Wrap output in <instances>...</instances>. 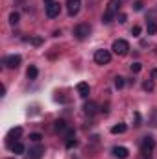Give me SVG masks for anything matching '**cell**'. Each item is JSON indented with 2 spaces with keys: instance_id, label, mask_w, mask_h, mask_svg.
Segmentation results:
<instances>
[{
  "instance_id": "44dd1931",
  "label": "cell",
  "mask_w": 157,
  "mask_h": 159,
  "mask_svg": "<svg viewBox=\"0 0 157 159\" xmlns=\"http://www.w3.org/2000/svg\"><path fill=\"white\" fill-rule=\"evenodd\" d=\"M124 85H126L124 78H122V76H115V87H117V89H122Z\"/></svg>"
},
{
  "instance_id": "e0dca14e",
  "label": "cell",
  "mask_w": 157,
  "mask_h": 159,
  "mask_svg": "<svg viewBox=\"0 0 157 159\" xmlns=\"http://www.w3.org/2000/svg\"><path fill=\"white\" fill-rule=\"evenodd\" d=\"M19 20H20V15H19L17 11H13V13L9 15V24H11V26H17Z\"/></svg>"
},
{
  "instance_id": "7a4b0ae2",
  "label": "cell",
  "mask_w": 157,
  "mask_h": 159,
  "mask_svg": "<svg viewBox=\"0 0 157 159\" xmlns=\"http://www.w3.org/2000/svg\"><path fill=\"white\" fill-rule=\"evenodd\" d=\"M154 148H155V139L150 137V135H146V137L142 139V143H141V154H142V157L148 159L150 156H152Z\"/></svg>"
},
{
  "instance_id": "5bb4252c",
  "label": "cell",
  "mask_w": 157,
  "mask_h": 159,
  "mask_svg": "<svg viewBox=\"0 0 157 159\" xmlns=\"http://www.w3.org/2000/svg\"><path fill=\"white\" fill-rule=\"evenodd\" d=\"M11 152H13L15 156H22V154L26 152V148H24V144H22V143H19V141H17V143L11 146Z\"/></svg>"
},
{
  "instance_id": "3957f363",
  "label": "cell",
  "mask_w": 157,
  "mask_h": 159,
  "mask_svg": "<svg viewBox=\"0 0 157 159\" xmlns=\"http://www.w3.org/2000/svg\"><path fill=\"white\" fill-rule=\"evenodd\" d=\"M44 9H46L48 19H56L61 13V4L56 2V0H44Z\"/></svg>"
},
{
  "instance_id": "9c48e42d",
  "label": "cell",
  "mask_w": 157,
  "mask_h": 159,
  "mask_svg": "<svg viewBox=\"0 0 157 159\" xmlns=\"http://www.w3.org/2000/svg\"><path fill=\"white\" fill-rule=\"evenodd\" d=\"M79 7H81V0H67V11H69L70 17L78 15Z\"/></svg>"
},
{
  "instance_id": "6da1fadb",
  "label": "cell",
  "mask_w": 157,
  "mask_h": 159,
  "mask_svg": "<svg viewBox=\"0 0 157 159\" xmlns=\"http://www.w3.org/2000/svg\"><path fill=\"white\" fill-rule=\"evenodd\" d=\"M120 4H122V0H109V2H107V9H105V13H104V17H102V22H104V24H109V22L115 19V15H118Z\"/></svg>"
},
{
  "instance_id": "8fae6325",
  "label": "cell",
  "mask_w": 157,
  "mask_h": 159,
  "mask_svg": "<svg viewBox=\"0 0 157 159\" xmlns=\"http://www.w3.org/2000/svg\"><path fill=\"white\" fill-rule=\"evenodd\" d=\"M111 152H113V156L118 157V159H126L128 156H129V150H128L126 146H115Z\"/></svg>"
},
{
  "instance_id": "cb8c5ba5",
  "label": "cell",
  "mask_w": 157,
  "mask_h": 159,
  "mask_svg": "<svg viewBox=\"0 0 157 159\" xmlns=\"http://www.w3.org/2000/svg\"><path fill=\"white\" fill-rule=\"evenodd\" d=\"M131 35H133V37H139V35H141V26H133V28H131Z\"/></svg>"
},
{
  "instance_id": "7c38bea8",
  "label": "cell",
  "mask_w": 157,
  "mask_h": 159,
  "mask_svg": "<svg viewBox=\"0 0 157 159\" xmlns=\"http://www.w3.org/2000/svg\"><path fill=\"white\" fill-rule=\"evenodd\" d=\"M76 91H78V94L81 98H87L89 96V91H91V87H89V83H85V81H79L78 85H76Z\"/></svg>"
},
{
  "instance_id": "ac0fdd59",
  "label": "cell",
  "mask_w": 157,
  "mask_h": 159,
  "mask_svg": "<svg viewBox=\"0 0 157 159\" xmlns=\"http://www.w3.org/2000/svg\"><path fill=\"white\" fill-rule=\"evenodd\" d=\"M67 129H69V126L65 120H56V131H67Z\"/></svg>"
},
{
  "instance_id": "ffe728a7",
  "label": "cell",
  "mask_w": 157,
  "mask_h": 159,
  "mask_svg": "<svg viewBox=\"0 0 157 159\" xmlns=\"http://www.w3.org/2000/svg\"><path fill=\"white\" fill-rule=\"evenodd\" d=\"M142 89H144V91H154V89H155V85H154V81H152V80H146V81L142 83Z\"/></svg>"
},
{
  "instance_id": "8992f818",
  "label": "cell",
  "mask_w": 157,
  "mask_h": 159,
  "mask_svg": "<svg viewBox=\"0 0 157 159\" xmlns=\"http://www.w3.org/2000/svg\"><path fill=\"white\" fill-rule=\"evenodd\" d=\"M94 61H96L98 65H107V63L111 61V52L105 50V48L96 50V52H94Z\"/></svg>"
},
{
  "instance_id": "7402d4cb",
  "label": "cell",
  "mask_w": 157,
  "mask_h": 159,
  "mask_svg": "<svg viewBox=\"0 0 157 159\" xmlns=\"http://www.w3.org/2000/svg\"><path fill=\"white\" fill-rule=\"evenodd\" d=\"M141 69H142V65H141L139 61H135V63H131V72H133V74H137V72H141Z\"/></svg>"
},
{
  "instance_id": "603a6c76",
  "label": "cell",
  "mask_w": 157,
  "mask_h": 159,
  "mask_svg": "<svg viewBox=\"0 0 157 159\" xmlns=\"http://www.w3.org/2000/svg\"><path fill=\"white\" fill-rule=\"evenodd\" d=\"M41 139H43L41 133H30V141L32 143H41Z\"/></svg>"
},
{
  "instance_id": "83f0119b",
  "label": "cell",
  "mask_w": 157,
  "mask_h": 159,
  "mask_svg": "<svg viewBox=\"0 0 157 159\" xmlns=\"http://www.w3.org/2000/svg\"><path fill=\"white\" fill-rule=\"evenodd\" d=\"M117 19H118V22H120V24H124V22H126V19H128V17H126V15H124V13H120V15H117Z\"/></svg>"
},
{
  "instance_id": "277c9868",
  "label": "cell",
  "mask_w": 157,
  "mask_h": 159,
  "mask_svg": "<svg viewBox=\"0 0 157 159\" xmlns=\"http://www.w3.org/2000/svg\"><path fill=\"white\" fill-rule=\"evenodd\" d=\"M111 50H113L117 56H126V54L129 52V43L126 39H117V41H113Z\"/></svg>"
},
{
  "instance_id": "30bf717a",
  "label": "cell",
  "mask_w": 157,
  "mask_h": 159,
  "mask_svg": "<svg viewBox=\"0 0 157 159\" xmlns=\"http://www.w3.org/2000/svg\"><path fill=\"white\" fill-rule=\"evenodd\" d=\"M43 154H44V146H34V148H30V152H28V159H41L43 157Z\"/></svg>"
},
{
  "instance_id": "2e32d148",
  "label": "cell",
  "mask_w": 157,
  "mask_h": 159,
  "mask_svg": "<svg viewBox=\"0 0 157 159\" xmlns=\"http://www.w3.org/2000/svg\"><path fill=\"white\" fill-rule=\"evenodd\" d=\"M146 30H148V35H155L157 34V22L155 20H150L148 26H146Z\"/></svg>"
},
{
  "instance_id": "484cf974",
  "label": "cell",
  "mask_w": 157,
  "mask_h": 159,
  "mask_svg": "<svg viewBox=\"0 0 157 159\" xmlns=\"http://www.w3.org/2000/svg\"><path fill=\"white\" fill-rule=\"evenodd\" d=\"M65 144H67V148H72V146H76V144H78V141H76V139H67V143H65Z\"/></svg>"
},
{
  "instance_id": "f1b7e54d",
  "label": "cell",
  "mask_w": 157,
  "mask_h": 159,
  "mask_svg": "<svg viewBox=\"0 0 157 159\" xmlns=\"http://www.w3.org/2000/svg\"><path fill=\"white\" fill-rule=\"evenodd\" d=\"M152 76H154V78H157V70H154V72H152Z\"/></svg>"
},
{
  "instance_id": "4316f807",
  "label": "cell",
  "mask_w": 157,
  "mask_h": 159,
  "mask_svg": "<svg viewBox=\"0 0 157 159\" xmlns=\"http://www.w3.org/2000/svg\"><path fill=\"white\" fill-rule=\"evenodd\" d=\"M32 44H35V46H39L41 43H43V37H37V35H35V37H32Z\"/></svg>"
},
{
  "instance_id": "9a60e30c",
  "label": "cell",
  "mask_w": 157,
  "mask_h": 159,
  "mask_svg": "<svg viewBox=\"0 0 157 159\" xmlns=\"http://www.w3.org/2000/svg\"><path fill=\"white\" fill-rule=\"evenodd\" d=\"M126 129H128V126H126L124 122H118L117 126H113V128H111V133H113V135H118V133H126Z\"/></svg>"
},
{
  "instance_id": "ba28073f",
  "label": "cell",
  "mask_w": 157,
  "mask_h": 159,
  "mask_svg": "<svg viewBox=\"0 0 157 159\" xmlns=\"http://www.w3.org/2000/svg\"><path fill=\"white\" fill-rule=\"evenodd\" d=\"M20 135H22V128H19V126H17V128H11L9 133H7V137H6V144L11 148V146L17 143V139H19Z\"/></svg>"
},
{
  "instance_id": "d4e9b609",
  "label": "cell",
  "mask_w": 157,
  "mask_h": 159,
  "mask_svg": "<svg viewBox=\"0 0 157 159\" xmlns=\"http://www.w3.org/2000/svg\"><path fill=\"white\" fill-rule=\"evenodd\" d=\"M142 6H144V4H142V0H137V2L133 4V9H135V11H141V9H142Z\"/></svg>"
},
{
  "instance_id": "52a82bcc",
  "label": "cell",
  "mask_w": 157,
  "mask_h": 159,
  "mask_svg": "<svg viewBox=\"0 0 157 159\" xmlns=\"http://www.w3.org/2000/svg\"><path fill=\"white\" fill-rule=\"evenodd\" d=\"M2 63H4L7 69H19V67H20V63H22V57H20L19 54H13V56H6Z\"/></svg>"
},
{
  "instance_id": "4fadbf2b",
  "label": "cell",
  "mask_w": 157,
  "mask_h": 159,
  "mask_svg": "<svg viewBox=\"0 0 157 159\" xmlns=\"http://www.w3.org/2000/svg\"><path fill=\"white\" fill-rule=\"evenodd\" d=\"M96 109H98V106H96L94 102H87V104L83 106V111H85V115H89V117H92V115L96 113Z\"/></svg>"
},
{
  "instance_id": "d6986e66",
  "label": "cell",
  "mask_w": 157,
  "mask_h": 159,
  "mask_svg": "<svg viewBox=\"0 0 157 159\" xmlns=\"http://www.w3.org/2000/svg\"><path fill=\"white\" fill-rule=\"evenodd\" d=\"M28 78L30 80H35L37 78V74H39V70H37V67H34V65H30V69H28Z\"/></svg>"
},
{
  "instance_id": "5b68a950",
  "label": "cell",
  "mask_w": 157,
  "mask_h": 159,
  "mask_svg": "<svg viewBox=\"0 0 157 159\" xmlns=\"http://www.w3.org/2000/svg\"><path fill=\"white\" fill-rule=\"evenodd\" d=\"M89 35H91V26H89V24H83V22H81V24H78V26L74 28V37L78 41L87 39Z\"/></svg>"
}]
</instances>
